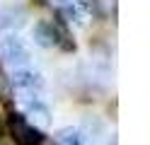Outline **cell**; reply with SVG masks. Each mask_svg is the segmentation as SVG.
I'll return each mask as SVG.
<instances>
[{
	"label": "cell",
	"mask_w": 150,
	"mask_h": 145,
	"mask_svg": "<svg viewBox=\"0 0 150 145\" xmlns=\"http://www.w3.org/2000/svg\"><path fill=\"white\" fill-rule=\"evenodd\" d=\"M0 61L12 68L29 63V48L15 32H7L5 36H0Z\"/></svg>",
	"instance_id": "obj_2"
},
{
	"label": "cell",
	"mask_w": 150,
	"mask_h": 145,
	"mask_svg": "<svg viewBox=\"0 0 150 145\" xmlns=\"http://www.w3.org/2000/svg\"><path fill=\"white\" fill-rule=\"evenodd\" d=\"M53 34H56V48H61L65 53H73L75 51V41H73V34H70V27L63 22L61 17L53 19Z\"/></svg>",
	"instance_id": "obj_7"
},
{
	"label": "cell",
	"mask_w": 150,
	"mask_h": 145,
	"mask_svg": "<svg viewBox=\"0 0 150 145\" xmlns=\"http://www.w3.org/2000/svg\"><path fill=\"white\" fill-rule=\"evenodd\" d=\"M12 99H15V94H12L10 77H7V75L3 73V68H0V104L10 109V106H12Z\"/></svg>",
	"instance_id": "obj_10"
},
{
	"label": "cell",
	"mask_w": 150,
	"mask_h": 145,
	"mask_svg": "<svg viewBox=\"0 0 150 145\" xmlns=\"http://www.w3.org/2000/svg\"><path fill=\"white\" fill-rule=\"evenodd\" d=\"M41 145H49V143H46V140H44V143H41Z\"/></svg>",
	"instance_id": "obj_12"
},
{
	"label": "cell",
	"mask_w": 150,
	"mask_h": 145,
	"mask_svg": "<svg viewBox=\"0 0 150 145\" xmlns=\"http://www.w3.org/2000/svg\"><path fill=\"white\" fill-rule=\"evenodd\" d=\"M104 121L99 119V116H87L85 121H82V126H80V133L85 135V140L87 138H99V135H104Z\"/></svg>",
	"instance_id": "obj_9"
},
{
	"label": "cell",
	"mask_w": 150,
	"mask_h": 145,
	"mask_svg": "<svg viewBox=\"0 0 150 145\" xmlns=\"http://www.w3.org/2000/svg\"><path fill=\"white\" fill-rule=\"evenodd\" d=\"M56 143L58 145H87L80 128H73V126H63V128L56 131Z\"/></svg>",
	"instance_id": "obj_8"
},
{
	"label": "cell",
	"mask_w": 150,
	"mask_h": 145,
	"mask_svg": "<svg viewBox=\"0 0 150 145\" xmlns=\"http://www.w3.org/2000/svg\"><path fill=\"white\" fill-rule=\"evenodd\" d=\"M24 10L20 5H0V32H15L24 24Z\"/></svg>",
	"instance_id": "obj_5"
},
{
	"label": "cell",
	"mask_w": 150,
	"mask_h": 145,
	"mask_svg": "<svg viewBox=\"0 0 150 145\" xmlns=\"http://www.w3.org/2000/svg\"><path fill=\"white\" fill-rule=\"evenodd\" d=\"M10 85L24 99H32V97H39V92L44 90V77H41V73L32 70V68L20 65V68H15V73L10 77Z\"/></svg>",
	"instance_id": "obj_3"
},
{
	"label": "cell",
	"mask_w": 150,
	"mask_h": 145,
	"mask_svg": "<svg viewBox=\"0 0 150 145\" xmlns=\"http://www.w3.org/2000/svg\"><path fill=\"white\" fill-rule=\"evenodd\" d=\"M5 128H7V135L15 140V145H41L46 140L41 128H36L32 121H27V116L20 111H7Z\"/></svg>",
	"instance_id": "obj_1"
},
{
	"label": "cell",
	"mask_w": 150,
	"mask_h": 145,
	"mask_svg": "<svg viewBox=\"0 0 150 145\" xmlns=\"http://www.w3.org/2000/svg\"><path fill=\"white\" fill-rule=\"evenodd\" d=\"M61 5H70V3H75V0H58Z\"/></svg>",
	"instance_id": "obj_11"
},
{
	"label": "cell",
	"mask_w": 150,
	"mask_h": 145,
	"mask_svg": "<svg viewBox=\"0 0 150 145\" xmlns=\"http://www.w3.org/2000/svg\"><path fill=\"white\" fill-rule=\"evenodd\" d=\"M32 39L36 46L41 48H56V34H53V24L41 19V22H36L32 27Z\"/></svg>",
	"instance_id": "obj_6"
},
{
	"label": "cell",
	"mask_w": 150,
	"mask_h": 145,
	"mask_svg": "<svg viewBox=\"0 0 150 145\" xmlns=\"http://www.w3.org/2000/svg\"><path fill=\"white\" fill-rule=\"evenodd\" d=\"M24 116L27 121H32L36 128H44V126L51 123V109L49 104H46L44 99H39V97H32V99H24Z\"/></svg>",
	"instance_id": "obj_4"
}]
</instances>
